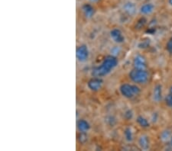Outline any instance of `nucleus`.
<instances>
[{
  "label": "nucleus",
  "mask_w": 172,
  "mask_h": 151,
  "mask_svg": "<svg viewBox=\"0 0 172 151\" xmlns=\"http://www.w3.org/2000/svg\"><path fill=\"white\" fill-rule=\"evenodd\" d=\"M118 65V60L114 55H108L103 59L102 64L93 70V75L96 77H103L108 75Z\"/></svg>",
  "instance_id": "nucleus-1"
},
{
  "label": "nucleus",
  "mask_w": 172,
  "mask_h": 151,
  "mask_svg": "<svg viewBox=\"0 0 172 151\" xmlns=\"http://www.w3.org/2000/svg\"><path fill=\"white\" fill-rule=\"evenodd\" d=\"M129 78L137 84H144L148 80L149 74L146 70H139L134 68L129 73Z\"/></svg>",
  "instance_id": "nucleus-2"
},
{
  "label": "nucleus",
  "mask_w": 172,
  "mask_h": 151,
  "mask_svg": "<svg viewBox=\"0 0 172 151\" xmlns=\"http://www.w3.org/2000/svg\"><path fill=\"white\" fill-rule=\"evenodd\" d=\"M119 91L122 96L127 99H132V98L138 96L141 92L140 88L137 86L136 85H131V84L128 83L122 84L119 87Z\"/></svg>",
  "instance_id": "nucleus-3"
},
{
  "label": "nucleus",
  "mask_w": 172,
  "mask_h": 151,
  "mask_svg": "<svg viewBox=\"0 0 172 151\" xmlns=\"http://www.w3.org/2000/svg\"><path fill=\"white\" fill-rule=\"evenodd\" d=\"M89 49L86 44H82L77 48L76 57L77 60L80 63H84L89 58Z\"/></svg>",
  "instance_id": "nucleus-4"
},
{
  "label": "nucleus",
  "mask_w": 172,
  "mask_h": 151,
  "mask_svg": "<svg viewBox=\"0 0 172 151\" xmlns=\"http://www.w3.org/2000/svg\"><path fill=\"white\" fill-rule=\"evenodd\" d=\"M103 80L99 77H94V78L89 80L87 82V86L91 91L94 92H97L101 89L103 86Z\"/></svg>",
  "instance_id": "nucleus-5"
},
{
  "label": "nucleus",
  "mask_w": 172,
  "mask_h": 151,
  "mask_svg": "<svg viewBox=\"0 0 172 151\" xmlns=\"http://www.w3.org/2000/svg\"><path fill=\"white\" fill-rule=\"evenodd\" d=\"M110 37L114 42L117 44H122L125 41V37L123 34L119 29H113L110 31Z\"/></svg>",
  "instance_id": "nucleus-6"
},
{
  "label": "nucleus",
  "mask_w": 172,
  "mask_h": 151,
  "mask_svg": "<svg viewBox=\"0 0 172 151\" xmlns=\"http://www.w3.org/2000/svg\"><path fill=\"white\" fill-rule=\"evenodd\" d=\"M133 66L136 69L139 70H145L147 67L146 60H145V57L141 55H137L135 57L133 60Z\"/></svg>",
  "instance_id": "nucleus-7"
},
{
  "label": "nucleus",
  "mask_w": 172,
  "mask_h": 151,
  "mask_svg": "<svg viewBox=\"0 0 172 151\" xmlns=\"http://www.w3.org/2000/svg\"><path fill=\"white\" fill-rule=\"evenodd\" d=\"M77 127L80 132L86 133L90 128V124H89V123L87 121L84 120V119H80L77 123Z\"/></svg>",
  "instance_id": "nucleus-8"
},
{
  "label": "nucleus",
  "mask_w": 172,
  "mask_h": 151,
  "mask_svg": "<svg viewBox=\"0 0 172 151\" xmlns=\"http://www.w3.org/2000/svg\"><path fill=\"white\" fill-rule=\"evenodd\" d=\"M82 9H83L84 15L87 18H90L95 14V8L89 4H84L83 7H82Z\"/></svg>",
  "instance_id": "nucleus-9"
},
{
  "label": "nucleus",
  "mask_w": 172,
  "mask_h": 151,
  "mask_svg": "<svg viewBox=\"0 0 172 151\" xmlns=\"http://www.w3.org/2000/svg\"><path fill=\"white\" fill-rule=\"evenodd\" d=\"M123 9L129 15H133L136 12V6L133 3L128 2L123 6Z\"/></svg>",
  "instance_id": "nucleus-10"
},
{
  "label": "nucleus",
  "mask_w": 172,
  "mask_h": 151,
  "mask_svg": "<svg viewBox=\"0 0 172 151\" xmlns=\"http://www.w3.org/2000/svg\"><path fill=\"white\" fill-rule=\"evenodd\" d=\"M138 145L143 150H147L149 148V139L146 135H142L138 139Z\"/></svg>",
  "instance_id": "nucleus-11"
},
{
  "label": "nucleus",
  "mask_w": 172,
  "mask_h": 151,
  "mask_svg": "<svg viewBox=\"0 0 172 151\" xmlns=\"http://www.w3.org/2000/svg\"><path fill=\"white\" fill-rule=\"evenodd\" d=\"M162 98V89L161 85H157L154 88L153 91V99L155 102H159Z\"/></svg>",
  "instance_id": "nucleus-12"
},
{
  "label": "nucleus",
  "mask_w": 172,
  "mask_h": 151,
  "mask_svg": "<svg viewBox=\"0 0 172 151\" xmlns=\"http://www.w3.org/2000/svg\"><path fill=\"white\" fill-rule=\"evenodd\" d=\"M154 6L152 3H146V4L143 5L140 8V12L143 15H149L154 11Z\"/></svg>",
  "instance_id": "nucleus-13"
},
{
  "label": "nucleus",
  "mask_w": 172,
  "mask_h": 151,
  "mask_svg": "<svg viewBox=\"0 0 172 151\" xmlns=\"http://www.w3.org/2000/svg\"><path fill=\"white\" fill-rule=\"evenodd\" d=\"M137 122L141 127L142 128H148L149 127V122L146 118L142 116H138L137 117Z\"/></svg>",
  "instance_id": "nucleus-14"
},
{
  "label": "nucleus",
  "mask_w": 172,
  "mask_h": 151,
  "mask_svg": "<svg viewBox=\"0 0 172 151\" xmlns=\"http://www.w3.org/2000/svg\"><path fill=\"white\" fill-rule=\"evenodd\" d=\"M124 136L126 140H127L128 142H132L133 140V133L132 131L131 128H127L125 129L124 131Z\"/></svg>",
  "instance_id": "nucleus-15"
},
{
  "label": "nucleus",
  "mask_w": 172,
  "mask_h": 151,
  "mask_svg": "<svg viewBox=\"0 0 172 151\" xmlns=\"http://www.w3.org/2000/svg\"><path fill=\"white\" fill-rule=\"evenodd\" d=\"M145 23H146V19H145V18H140L139 20L138 21V22H137L136 28L137 29H142Z\"/></svg>",
  "instance_id": "nucleus-16"
},
{
  "label": "nucleus",
  "mask_w": 172,
  "mask_h": 151,
  "mask_svg": "<svg viewBox=\"0 0 172 151\" xmlns=\"http://www.w3.org/2000/svg\"><path fill=\"white\" fill-rule=\"evenodd\" d=\"M165 103L168 106L172 108V94L170 93L165 97Z\"/></svg>",
  "instance_id": "nucleus-17"
},
{
  "label": "nucleus",
  "mask_w": 172,
  "mask_h": 151,
  "mask_svg": "<svg viewBox=\"0 0 172 151\" xmlns=\"http://www.w3.org/2000/svg\"><path fill=\"white\" fill-rule=\"evenodd\" d=\"M87 135H86V133L80 132V135H79V137H78L79 141H80V143H85V142L87 141Z\"/></svg>",
  "instance_id": "nucleus-18"
},
{
  "label": "nucleus",
  "mask_w": 172,
  "mask_h": 151,
  "mask_svg": "<svg viewBox=\"0 0 172 151\" xmlns=\"http://www.w3.org/2000/svg\"><path fill=\"white\" fill-rule=\"evenodd\" d=\"M166 49L168 51V53H170V54H172V38H170V39L168 40V41L167 42Z\"/></svg>",
  "instance_id": "nucleus-19"
},
{
  "label": "nucleus",
  "mask_w": 172,
  "mask_h": 151,
  "mask_svg": "<svg viewBox=\"0 0 172 151\" xmlns=\"http://www.w3.org/2000/svg\"><path fill=\"white\" fill-rule=\"evenodd\" d=\"M161 138L164 140H168V138H169V132H168V131H164V132H163L162 134H161Z\"/></svg>",
  "instance_id": "nucleus-20"
},
{
  "label": "nucleus",
  "mask_w": 172,
  "mask_h": 151,
  "mask_svg": "<svg viewBox=\"0 0 172 151\" xmlns=\"http://www.w3.org/2000/svg\"><path fill=\"white\" fill-rule=\"evenodd\" d=\"M111 51L113 52V55H114V54H119V49L118 48V47H114V48L111 50Z\"/></svg>",
  "instance_id": "nucleus-21"
},
{
  "label": "nucleus",
  "mask_w": 172,
  "mask_h": 151,
  "mask_svg": "<svg viewBox=\"0 0 172 151\" xmlns=\"http://www.w3.org/2000/svg\"><path fill=\"white\" fill-rule=\"evenodd\" d=\"M91 2H93V3H96V2H99V0H90Z\"/></svg>",
  "instance_id": "nucleus-22"
},
{
  "label": "nucleus",
  "mask_w": 172,
  "mask_h": 151,
  "mask_svg": "<svg viewBox=\"0 0 172 151\" xmlns=\"http://www.w3.org/2000/svg\"><path fill=\"white\" fill-rule=\"evenodd\" d=\"M169 4L172 6V0H169Z\"/></svg>",
  "instance_id": "nucleus-23"
},
{
  "label": "nucleus",
  "mask_w": 172,
  "mask_h": 151,
  "mask_svg": "<svg viewBox=\"0 0 172 151\" xmlns=\"http://www.w3.org/2000/svg\"><path fill=\"white\" fill-rule=\"evenodd\" d=\"M170 93H171L172 94V86L170 88Z\"/></svg>",
  "instance_id": "nucleus-24"
},
{
  "label": "nucleus",
  "mask_w": 172,
  "mask_h": 151,
  "mask_svg": "<svg viewBox=\"0 0 172 151\" xmlns=\"http://www.w3.org/2000/svg\"><path fill=\"white\" fill-rule=\"evenodd\" d=\"M171 147H172V137L171 138Z\"/></svg>",
  "instance_id": "nucleus-25"
}]
</instances>
